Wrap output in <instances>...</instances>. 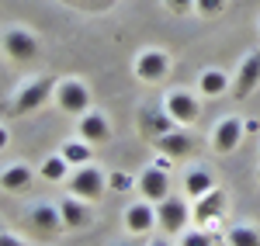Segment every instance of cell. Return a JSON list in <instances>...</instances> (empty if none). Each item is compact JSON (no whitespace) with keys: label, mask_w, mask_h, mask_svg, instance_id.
I'll list each match as a JSON object with an SVG mask.
<instances>
[{"label":"cell","mask_w":260,"mask_h":246,"mask_svg":"<svg viewBox=\"0 0 260 246\" xmlns=\"http://www.w3.org/2000/svg\"><path fill=\"white\" fill-rule=\"evenodd\" d=\"M52 94H56V80H52V77H39V80L24 83L21 94L14 97V115H28V111L42 108Z\"/></svg>","instance_id":"cell-1"},{"label":"cell","mask_w":260,"mask_h":246,"mask_svg":"<svg viewBox=\"0 0 260 246\" xmlns=\"http://www.w3.org/2000/svg\"><path fill=\"white\" fill-rule=\"evenodd\" d=\"M62 156H66L70 166H83V163H90L94 149H90L87 139H70V143H62Z\"/></svg>","instance_id":"cell-20"},{"label":"cell","mask_w":260,"mask_h":246,"mask_svg":"<svg viewBox=\"0 0 260 246\" xmlns=\"http://www.w3.org/2000/svg\"><path fill=\"white\" fill-rule=\"evenodd\" d=\"M163 4H167L174 14H187V11L194 7V0H163Z\"/></svg>","instance_id":"cell-27"},{"label":"cell","mask_w":260,"mask_h":246,"mask_svg":"<svg viewBox=\"0 0 260 246\" xmlns=\"http://www.w3.org/2000/svg\"><path fill=\"white\" fill-rule=\"evenodd\" d=\"M156 149H160L163 156L177 160V156H187V153H191V139H187L184 132H177V128H170V132L156 135Z\"/></svg>","instance_id":"cell-14"},{"label":"cell","mask_w":260,"mask_h":246,"mask_svg":"<svg viewBox=\"0 0 260 246\" xmlns=\"http://www.w3.org/2000/svg\"><path fill=\"white\" fill-rule=\"evenodd\" d=\"M28 181H31V166H24V163H14L0 173V187L4 191H21Z\"/></svg>","instance_id":"cell-21"},{"label":"cell","mask_w":260,"mask_h":246,"mask_svg":"<svg viewBox=\"0 0 260 246\" xmlns=\"http://www.w3.org/2000/svg\"><path fill=\"white\" fill-rule=\"evenodd\" d=\"M180 246H212V236L205 229H191V232H184Z\"/></svg>","instance_id":"cell-24"},{"label":"cell","mask_w":260,"mask_h":246,"mask_svg":"<svg viewBox=\"0 0 260 246\" xmlns=\"http://www.w3.org/2000/svg\"><path fill=\"white\" fill-rule=\"evenodd\" d=\"M257 83H260V49L250 56V59H243L240 73H236V83H233V97H236V101L250 97Z\"/></svg>","instance_id":"cell-10"},{"label":"cell","mask_w":260,"mask_h":246,"mask_svg":"<svg viewBox=\"0 0 260 246\" xmlns=\"http://www.w3.org/2000/svg\"><path fill=\"white\" fill-rule=\"evenodd\" d=\"M212 187H215V177H212L208 170H201V166L187 170V177H184V191H187V198H201V194H208Z\"/></svg>","instance_id":"cell-18"},{"label":"cell","mask_w":260,"mask_h":246,"mask_svg":"<svg viewBox=\"0 0 260 246\" xmlns=\"http://www.w3.org/2000/svg\"><path fill=\"white\" fill-rule=\"evenodd\" d=\"M174 118H170V111H153V108H146L139 115V128L142 132H149V135H163V132H170L174 128Z\"/></svg>","instance_id":"cell-17"},{"label":"cell","mask_w":260,"mask_h":246,"mask_svg":"<svg viewBox=\"0 0 260 246\" xmlns=\"http://www.w3.org/2000/svg\"><path fill=\"white\" fill-rule=\"evenodd\" d=\"M104 173H101L98 166L83 163L77 166V173L70 177V191L77 194V198H87V201H101V194H104Z\"/></svg>","instance_id":"cell-2"},{"label":"cell","mask_w":260,"mask_h":246,"mask_svg":"<svg viewBox=\"0 0 260 246\" xmlns=\"http://www.w3.org/2000/svg\"><path fill=\"white\" fill-rule=\"evenodd\" d=\"M149 246H170V239H163V236H156V239H153Z\"/></svg>","instance_id":"cell-31"},{"label":"cell","mask_w":260,"mask_h":246,"mask_svg":"<svg viewBox=\"0 0 260 246\" xmlns=\"http://www.w3.org/2000/svg\"><path fill=\"white\" fill-rule=\"evenodd\" d=\"M125 226H128V232H136V236L156 229V201H146V198H142V201H136V205H128Z\"/></svg>","instance_id":"cell-9"},{"label":"cell","mask_w":260,"mask_h":246,"mask_svg":"<svg viewBox=\"0 0 260 246\" xmlns=\"http://www.w3.org/2000/svg\"><path fill=\"white\" fill-rule=\"evenodd\" d=\"M167 69H170V59H167V52L160 49H146L139 52V59H136V77L139 80H163L167 77Z\"/></svg>","instance_id":"cell-6"},{"label":"cell","mask_w":260,"mask_h":246,"mask_svg":"<svg viewBox=\"0 0 260 246\" xmlns=\"http://www.w3.org/2000/svg\"><path fill=\"white\" fill-rule=\"evenodd\" d=\"M229 243L233 246H260V232L253 226H233L229 229Z\"/></svg>","instance_id":"cell-23"},{"label":"cell","mask_w":260,"mask_h":246,"mask_svg":"<svg viewBox=\"0 0 260 246\" xmlns=\"http://www.w3.org/2000/svg\"><path fill=\"white\" fill-rule=\"evenodd\" d=\"M59 215H62V226H66V229L90 226V212H87V205L77 201V198H62V201H59Z\"/></svg>","instance_id":"cell-15"},{"label":"cell","mask_w":260,"mask_h":246,"mask_svg":"<svg viewBox=\"0 0 260 246\" xmlns=\"http://www.w3.org/2000/svg\"><path fill=\"white\" fill-rule=\"evenodd\" d=\"M167 111H170V118L177 125H191V122H198V115H201L198 97H191L187 90H174L167 97Z\"/></svg>","instance_id":"cell-8"},{"label":"cell","mask_w":260,"mask_h":246,"mask_svg":"<svg viewBox=\"0 0 260 246\" xmlns=\"http://www.w3.org/2000/svg\"><path fill=\"white\" fill-rule=\"evenodd\" d=\"M0 232H4V226H0Z\"/></svg>","instance_id":"cell-32"},{"label":"cell","mask_w":260,"mask_h":246,"mask_svg":"<svg viewBox=\"0 0 260 246\" xmlns=\"http://www.w3.org/2000/svg\"><path fill=\"white\" fill-rule=\"evenodd\" d=\"M125 246H132V243H125Z\"/></svg>","instance_id":"cell-33"},{"label":"cell","mask_w":260,"mask_h":246,"mask_svg":"<svg viewBox=\"0 0 260 246\" xmlns=\"http://www.w3.org/2000/svg\"><path fill=\"white\" fill-rule=\"evenodd\" d=\"M225 87H229V80H225L222 69H205L198 77V90L205 97H219V94H225Z\"/></svg>","instance_id":"cell-19"},{"label":"cell","mask_w":260,"mask_h":246,"mask_svg":"<svg viewBox=\"0 0 260 246\" xmlns=\"http://www.w3.org/2000/svg\"><path fill=\"white\" fill-rule=\"evenodd\" d=\"M108 135H111L108 118L98 115V111H83L80 115V139H87V143H108Z\"/></svg>","instance_id":"cell-12"},{"label":"cell","mask_w":260,"mask_h":246,"mask_svg":"<svg viewBox=\"0 0 260 246\" xmlns=\"http://www.w3.org/2000/svg\"><path fill=\"white\" fill-rule=\"evenodd\" d=\"M66 170H70V163H66V156H62V153H59V156H49V160L39 166V173L45 177V181H52V184L66 177Z\"/></svg>","instance_id":"cell-22"},{"label":"cell","mask_w":260,"mask_h":246,"mask_svg":"<svg viewBox=\"0 0 260 246\" xmlns=\"http://www.w3.org/2000/svg\"><path fill=\"white\" fill-rule=\"evenodd\" d=\"M139 191H142L146 201H163V198L170 194V173H167L163 166H149V170H142Z\"/></svg>","instance_id":"cell-7"},{"label":"cell","mask_w":260,"mask_h":246,"mask_svg":"<svg viewBox=\"0 0 260 246\" xmlns=\"http://www.w3.org/2000/svg\"><path fill=\"white\" fill-rule=\"evenodd\" d=\"M222 208H225V194H222L219 187H212L208 194H201L198 205H194V219H198V226H205V222H212V219H219Z\"/></svg>","instance_id":"cell-13"},{"label":"cell","mask_w":260,"mask_h":246,"mask_svg":"<svg viewBox=\"0 0 260 246\" xmlns=\"http://www.w3.org/2000/svg\"><path fill=\"white\" fill-rule=\"evenodd\" d=\"M56 101L66 115H83V111H90V90L80 80H62L56 83Z\"/></svg>","instance_id":"cell-3"},{"label":"cell","mask_w":260,"mask_h":246,"mask_svg":"<svg viewBox=\"0 0 260 246\" xmlns=\"http://www.w3.org/2000/svg\"><path fill=\"white\" fill-rule=\"evenodd\" d=\"M4 52L18 62H28V59L39 56V42H35L31 31H24V28H7L4 31Z\"/></svg>","instance_id":"cell-5"},{"label":"cell","mask_w":260,"mask_h":246,"mask_svg":"<svg viewBox=\"0 0 260 246\" xmlns=\"http://www.w3.org/2000/svg\"><path fill=\"white\" fill-rule=\"evenodd\" d=\"M243 139V122L240 118H225V122L215 125V135H212V146L215 153H233Z\"/></svg>","instance_id":"cell-11"},{"label":"cell","mask_w":260,"mask_h":246,"mask_svg":"<svg viewBox=\"0 0 260 246\" xmlns=\"http://www.w3.org/2000/svg\"><path fill=\"white\" fill-rule=\"evenodd\" d=\"M108 187H111V191H128V187H132V177H128V173H111V177H108Z\"/></svg>","instance_id":"cell-26"},{"label":"cell","mask_w":260,"mask_h":246,"mask_svg":"<svg viewBox=\"0 0 260 246\" xmlns=\"http://www.w3.org/2000/svg\"><path fill=\"white\" fill-rule=\"evenodd\" d=\"M187 201L184 198H163V201H156V226L163 229V232H180V229L187 226Z\"/></svg>","instance_id":"cell-4"},{"label":"cell","mask_w":260,"mask_h":246,"mask_svg":"<svg viewBox=\"0 0 260 246\" xmlns=\"http://www.w3.org/2000/svg\"><path fill=\"white\" fill-rule=\"evenodd\" d=\"M11 143V135H7V128H4V125H0V149H4V146Z\"/></svg>","instance_id":"cell-30"},{"label":"cell","mask_w":260,"mask_h":246,"mask_svg":"<svg viewBox=\"0 0 260 246\" xmlns=\"http://www.w3.org/2000/svg\"><path fill=\"white\" fill-rule=\"evenodd\" d=\"M243 132H260V122H253V118H250V122H243Z\"/></svg>","instance_id":"cell-29"},{"label":"cell","mask_w":260,"mask_h":246,"mask_svg":"<svg viewBox=\"0 0 260 246\" xmlns=\"http://www.w3.org/2000/svg\"><path fill=\"white\" fill-rule=\"evenodd\" d=\"M28 222H31L35 229H42V232H56V229H66V226H62L59 208H52V205H35L31 212H28Z\"/></svg>","instance_id":"cell-16"},{"label":"cell","mask_w":260,"mask_h":246,"mask_svg":"<svg viewBox=\"0 0 260 246\" xmlns=\"http://www.w3.org/2000/svg\"><path fill=\"white\" fill-rule=\"evenodd\" d=\"M194 7H198L201 14L212 18V14H222V11H225V0H194Z\"/></svg>","instance_id":"cell-25"},{"label":"cell","mask_w":260,"mask_h":246,"mask_svg":"<svg viewBox=\"0 0 260 246\" xmlns=\"http://www.w3.org/2000/svg\"><path fill=\"white\" fill-rule=\"evenodd\" d=\"M0 246H24L18 236H11V232H0Z\"/></svg>","instance_id":"cell-28"}]
</instances>
